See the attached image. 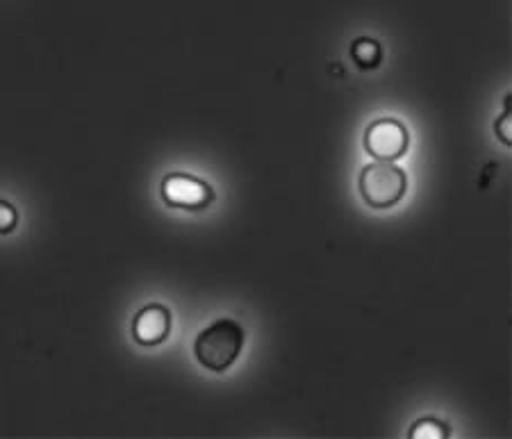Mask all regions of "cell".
Instances as JSON below:
<instances>
[{
	"label": "cell",
	"instance_id": "obj_1",
	"mask_svg": "<svg viewBox=\"0 0 512 439\" xmlns=\"http://www.w3.org/2000/svg\"><path fill=\"white\" fill-rule=\"evenodd\" d=\"M244 349V328L235 319H219L201 330L194 342V355L201 367L224 374L237 362Z\"/></svg>",
	"mask_w": 512,
	"mask_h": 439
},
{
	"label": "cell",
	"instance_id": "obj_2",
	"mask_svg": "<svg viewBox=\"0 0 512 439\" xmlns=\"http://www.w3.org/2000/svg\"><path fill=\"white\" fill-rule=\"evenodd\" d=\"M360 196L374 210H390L408 192V176L392 162H371L360 171Z\"/></svg>",
	"mask_w": 512,
	"mask_h": 439
},
{
	"label": "cell",
	"instance_id": "obj_3",
	"mask_svg": "<svg viewBox=\"0 0 512 439\" xmlns=\"http://www.w3.org/2000/svg\"><path fill=\"white\" fill-rule=\"evenodd\" d=\"M162 201L171 210L203 212L214 203V189L192 173L173 171L162 178Z\"/></svg>",
	"mask_w": 512,
	"mask_h": 439
},
{
	"label": "cell",
	"instance_id": "obj_4",
	"mask_svg": "<svg viewBox=\"0 0 512 439\" xmlns=\"http://www.w3.org/2000/svg\"><path fill=\"white\" fill-rule=\"evenodd\" d=\"M408 146L410 132L399 119H378L365 132V151L378 162L399 160L408 153Z\"/></svg>",
	"mask_w": 512,
	"mask_h": 439
},
{
	"label": "cell",
	"instance_id": "obj_5",
	"mask_svg": "<svg viewBox=\"0 0 512 439\" xmlns=\"http://www.w3.org/2000/svg\"><path fill=\"white\" fill-rule=\"evenodd\" d=\"M171 333V310L162 303H148L132 319V339L139 346L155 349L167 342Z\"/></svg>",
	"mask_w": 512,
	"mask_h": 439
},
{
	"label": "cell",
	"instance_id": "obj_6",
	"mask_svg": "<svg viewBox=\"0 0 512 439\" xmlns=\"http://www.w3.org/2000/svg\"><path fill=\"white\" fill-rule=\"evenodd\" d=\"M351 57L360 69L369 71V69H376V66L383 62V48L376 39L362 37V39H355L351 44Z\"/></svg>",
	"mask_w": 512,
	"mask_h": 439
},
{
	"label": "cell",
	"instance_id": "obj_7",
	"mask_svg": "<svg viewBox=\"0 0 512 439\" xmlns=\"http://www.w3.org/2000/svg\"><path fill=\"white\" fill-rule=\"evenodd\" d=\"M449 435H451V428L444 424V421L433 419V417L419 419L408 433L410 439H447Z\"/></svg>",
	"mask_w": 512,
	"mask_h": 439
},
{
	"label": "cell",
	"instance_id": "obj_8",
	"mask_svg": "<svg viewBox=\"0 0 512 439\" xmlns=\"http://www.w3.org/2000/svg\"><path fill=\"white\" fill-rule=\"evenodd\" d=\"M19 226V210L12 203L0 201V235H10Z\"/></svg>",
	"mask_w": 512,
	"mask_h": 439
},
{
	"label": "cell",
	"instance_id": "obj_9",
	"mask_svg": "<svg viewBox=\"0 0 512 439\" xmlns=\"http://www.w3.org/2000/svg\"><path fill=\"white\" fill-rule=\"evenodd\" d=\"M508 126H510V112H508V107H506V112L501 114V119H497V123H494V130H497V137H499L501 142L506 144V146H510Z\"/></svg>",
	"mask_w": 512,
	"mask_h": 439
}]
</instances>
